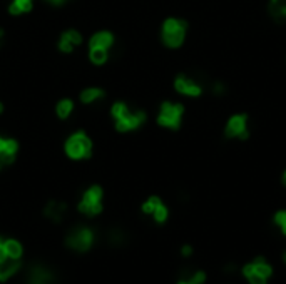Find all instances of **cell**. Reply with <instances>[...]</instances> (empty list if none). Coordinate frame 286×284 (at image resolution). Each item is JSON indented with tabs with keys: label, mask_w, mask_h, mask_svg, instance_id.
<instances>
[{
	"label": "cell",
	"mask_w": 286,
	"mask_h": 284,
	"mask_svg": "<svg viewBox=\"0 0 286 284\" xmlns=\"http://www.w3.org/2000/svg\"><path fill=\"white\" fill-rule=\"evenodd\" d=\"M112 119L116 120V129L119 132H131L139 129L146 122V112L131 111L126 102H116L111 109Z\"/></svg>",
	"instance_id": "1"
},
{
	"label": "cell",
	"mask_w": 286,
	"mask_h": 284,
	"mask_svg": "<svg viewBox=\"0 0 286 284\" xmlns=\"http://www.w3.org/2000/svg\"><path fill=\"white\" fill-rule=\"evenodd\" d=\"M187 36V22L178 17H169L161 27V40L167 49H179Z\"/></svg>",
	"instance_id": "2"
},
{
	"label": "cell",
	"mask_w": 286,
	"mask_h": 284,
	"mask_svg": "<svg viewBox=\"0 0 286 284\" xmlns=\"http://www.w3.org/2000/svg\"><path fill=\"white\" fill-rule=\"evenodd\" d=\"M184 117V106L179 102H171V100H164L159 107L158 114V124L164 129L178 131L183 124Z\"/></svg>",
	"instance_id": "3"
},
{
	"label": "cell",
	"mask_w": 286,
	"mask_h": 284,
	"mask_svg": "<svg viewBox=\"0 0 286 284\" xmlns=\"http://www.w3.org/2000/svg\"><path fill=\"white\" fill-rule=\"evenodd\" d=\"M65 154L74 161L91 157L92 154V141L85 132H76L65 142Z\"/></svg>",
	"instance_id": "4"
},
{
	"label": "cell",
	"mask_w": 286,
	"mask_h": 284,
	"mask_svg": "<svg viewBox=\"0 0 286 284\" xmlns=\"http://www.w3.org/2000/svg\"><path fill=\"white\" fill-rule=\"evenodd\" d=\"M249 117L246 112L233 114L226 120L225 126V137L226 139H238V141H248L249 139Z\"/></svg>",
	"instance_id": "5"
},
{
	"label": "cell",
	"mask_w": 286,
	"mask_h": 284,
	"mask_svg": "<svg viewBox=\"0 0 286 284\" xmlns=\"http://www.w3.org/2000/svg\"><path fill=\"white\" fill-rule=\"evenodd\" d=\"M79 211L89 217H94L102 211V189L99 186H92L84 192L79 204Z\"/></svg>",
	"instance_id": "6"
},
{
	"label": "cell",
	"mask_w": 286,
	"mask_h": 284,
	"mask_svg": "<svg viewBox=\"0 0 286 284\" xmlns=\"http://www.w3.org/2000/svg\"><path fill=\"white\" fill-rule=\"evenodd\" d=\"M94 234L89 227L85 226H77V227L70 229L67 236V244L76 251H87L92 246Z\"/></svg>",
	"instance_id": "7"
},
{
	"label": "cell",
	"mask_w": 286,
	"mask_h": 284,
	"mask_svg": "<svg viewBox=\"0 0 286 284\" xmlns=\"http://www.w3.org/2000/svg\"><path fill=\"white\" fill-rule=\"evenodd\" d=\"M174 91L186 97H201L204 92V87L198 80L187 77L186 74H179L174 79Z\"/></svg>",
	"instance_id": "8"
},
{
	"label": "cell",
	"mask_w": 286,
	"mask_h": 284,
	"mask_svg": "<svg viewBox=\"0 0 286 284\" xmlns=\"http://www.w3.org/2000/svg\"><path fill=\"white\" fill-rule=\"evenodd\" d=\"M19 152V144L15 139L0 137V164L7 166L15 161V155Z\"/></svg>",
	"instance_id": "9"
},
{
	"label": "cell",
	"mask_w": 286,
	"mask_h": 284,
	"mask_svg": "<svg viewBox=\"0 0 286 284\" xmlns=\"http://www.w3.org/2000/svg\"><path fill=\"white\" fill-rule=\"evenodd\" d=\"M81 44H82V36L74 29L65 30V32L61 36V38H59V49H61L64 54H70L77 45H81Z\"/></svg>",
	"instance_id": "10"
},
{
	"label": "cell",
	"mask_w": 286,
	"mask_h": 284,
	"mask_svg": "<svg viewBox=\"0 0 286 284\" xmlns=\"http://www.w3.org/2000/svg\"><path fill=\"white\" fill-rule=\"evenodd\" d=\"M29 284H54V274L44 266H34L29 271Z\"/></svg>",
	"instance_id": "11"
},
{
	"label": "cell",
	"mask_w": 286,
	"mask_h": 284,
	"mask_svg": "<svg viewBox=\"0 0 286 284\" xmlns=\"http://www.w3.org/2000/svg\"><path fill=\"white\" fill-rule=\"evenodd\" d=\"M268 14L276 24H286V0H269Z\"/></svg>",
	"instance_id": "12"
},
{
	"label": "cell",
	"mask_w": 286,
	"mask_h": 284,
	"mask_svg": "<svg viewBox=\"0 0 286 284\" xmlns=\"http://www.w3.org/2000/svg\"><path fill=\"white\" fill-rule=\"evenodd\" d=\"M114 45V36L107 30H101V32H96L91 37V42H89V47H101V49H111Z\"/></svg>",
	"instance_id": "13"
},
{
	"label": "cell",
	"mask_w": 286,
	"mask_h": 284,
	"mask_svg": "<svg viewBox=\"0 0 286 284\" xmlns=\"http://www.w3.org/2000/svg\"><path fill=\"white\" fill-rule=\"evenodd\" d=\"M65 211H67V206L64 204V202H49L45 208V216L49 217V219H52L54 223H59V221H62V217H64Z\"/></svg>",
	"instance_id": "14"
},
{
	"label": "cell",
	"mask_w": 286,
	"mask_h": 284,
	"mask_svg": "<svg viewBox=\"0 0 286 284\" xmlns=\"http://www.w3.org/2000/svg\"><path fill=\"white\" fill-rule=\"evenodd\" d=\"M104 95H105V92L102 91V89L87 87V89H84V91L81 92L79 99H81L82 104H94V102H97V100L104 99Z\"/></svg>",
	"instance_id": "15"
},
{
	"label": "cell",
	"mask_w": 286,
	"mask_h": 284,
	"mask_svg": "<svg viewBox=\"0 0 286 284\" xmlns=\"http://www.w3.org/2000/svg\"><path fill=\"white\" fill-rule=\"evenodd\" d=\"M34 7V0H12L9 5V12L12 15H22L30 12Z\"/></svg>",
	"instance_id": "16"
},
{
	"label": "cell",
	"mask_w": 286,
	"mask_h": 284,
	"mask_svg": "<svg viewBox=\"0 0 286 284\" xmlns=\"http://www.w3.org/2000/svg\"><path fill=\"white\" fill-rule=\"evenodd\" d=\"M251 264H253V271H254V272H258V274L265 276L266 279L271 278V274H273V267H271V264L266 263V259L263 258V256H260V258H256V259L253 261Z\"/></svg>",
	"instance_id": "17"
},
{
	"label": "cell",
	"mask_w": 286,
	"mask_h": 284,
	"mask_svg": "<svg viewBox=\"0 0 286 284\" xmlns=\"http://www.w3.org/2000/svg\"><path fill=\"white\" fill-rule=\"evenodd\" d=\"M89 59L94 65H104L109 59V52L107 49H101V47H89Z\"/></svg>",
	"instance_id": "18"
},
{
	"label": "cell",
	"mask_w": 286,
	"mask_h": 284,
	"mask_svg": "<svg viewBox=\"0 0 286 284\" xmlns=\"http://www.w3.org/2000/svg\"><path fill=\"white\" fill-rule=\"evenodd\" d=\"M72 111H74V102H72L70 99H62V100H59L57 106H56V114H57V117H59V119H62V120L69 119V117H70V114H72Z\"/></svg>",
	"instance_id": "19"
},
{
	"label": "cell",
	"mask_w": 286,
	"mask_h": 284,
	"mask_svg": "<svg viewBox=\"0 0 286 284\" xmlns=\"http://www.w3.org/2000/svg\"><path fill=\"white\" fill-rule=\"evenodd\" d=\"M3 247H5V252L10 259H19L22 256V246L17 241H14V239L7 241V243L3 244Z\"/></svg>",
	"instance_id": "20"
},
{
	"label": "cell",
	"mask_w": 286,
	"mask_h": 284,
	"mask_svg": "<svg viewBox=\"0 0 286 284\" xmlns=\"http://www.w3.org/2000/svg\"><path fill=\"white\" fill-rule=\"evenodd\" d=\"M152 216H154V221H156V223H159V224H163L164 221L167 219V216H169V211H167L166 204H164L163 201H161L159 204L156 206V209L152 211Z\"/></svg>",
	"instance_id": "21"
},
{
	"label": "cell",
	"mask_w": 286,
	"mask_h": 284,
	"mask_svg": "<svg viewBox=\"0 0 286 284\" xmlns=\"http://www.w3.org/2000/svg\"><path fill=\"white\" fill-rule=\"evenodd\" d=\"M273 223H275L278 227L281 229L283 236H286V209H280L278 212H275V217H273Z\"/></svg>",
	"instance_id": "22"
},
{
	"label": "cell",
	"mask_w": 286,
	"mask_h": 284,
	"mask_svg": "<svg viewBox=\"0 0 286 284\" xmlns=\"http://www.w3.org/2000/svg\"><path fill=\"white\" fill-rule=\"evenodd\" d=\"M161 202V197L158 196H151L149 199L143 204V212L144 214H152V211L156 209V206H158Z\"/></svg>",
	"instance_id": "23"
},
{
	"label": "cell",
	"mask_w": 286,
	"mask_h": 284,
	"mask_svg": "<svg viewBox=\"0 0 286 284\" xmlns=\"http://www.w3.org/2000/svg\"><path fill=\"white\" fill-rule=\"evenodd\" d=\"M109 241H111L114 246H121V244H124V241H126V234H124L121 229H114V231L111 232V236H109Z\"/></svg>",
	"instance_id": "24"
},
{
	"label": "cell",
	"mask_w": 286,
	"mask_h": 284,
	"mask_svg": "<svg viewBox=\"0 0 286 284\" xmlns=\"http://www.w3.org/2000/svg\"><path fill=\"white\" fill-rule=\"evenodd\" d=\"M246 279L249 281V284H266V283H268V279H266L265 276L258 274V272H254V271Z\"/></svg>",
	"instance_id": "25"
},
{
	"label": "cell",
	"mask_w": 286,
	"mask_h": 284,
	"mask_svg": "<svg viewBox=\"0 0 286 284\" xmlns=\"http://www.w3.org/2000/svg\"><path fill=\"white\" fill-rule=\"evenodd\" d=\"M187 279L193 281L194 284H203L206 281V274H204V271H196V272H191V276Z\"/></svg>",
	"instance_id": "26"
},
{
	"label": "cell",
	"mask_w": 286,
	"mask_h": 284,
	"mask_svg": "<svg viewBox=\"0 0 286 284\" xmlns=\"http://www.w3.org/2000/svg\"><path fill=\"white\" fill-rule=\"evenodd\" d=\"M213 92H214V95H223V94L226 92L225 84H223V82H214V85H213Z\"/></svg>",
	"instance_id": "27"
},
{
	"label": "cell",
	"mask_w": 286,
	"mask_h": 284,
	"mask_svg": "<svg viewBox=\"0 0 286 284\" xmlns=\"http://www.w3.org/2000/svg\"><path fill=\"white\" fill-rule=\"evenodd\" d=\"M7 252H5V247H3V244H0V263H5L7 261Z\"/></svg>",
	"instance_id": "28"
},
{
	"label": "cell",
	"mask_w": 286,
	"mask_h": 284,
	"mask_svg": "<svg viewBox=\"0 0 286 284\" xmlns=\"http://www.w3.org/2000/svg\"><path fill=\"white\" fill-rule=\"evenodd\" d=\"M181 254H183V256H191V254H193V247L187 246V244H186V246H183Z\"/></svg>",
	"instance_id": "29"
},
{
	"label": "cell",
	"mask_w": 286,
	"mask_h": 284,
	"mask_svg": "<svg viewBox=\"0 0 286 284\" xmlns=\"http://www.w3.org/2000/svg\"><path fill=\"white\" fill-rule=\"evenodd\" d=\"M178 284H194V283L189 281V279H181V281H179Z\"/></svg>",
	"instance_id": "30"
},
{
	"label": "cell",
	"mask_w": 286,
	"mask_h": 284,
	"mask_svg": "<svg viewBox=\"0 0 286 284\" xmlns=\"http://www.w3.org/2000/svg\"><path fill=\"white\" fill-rule=\"evenodd\" d=\"M47 2H50V3H56V5H59V3L65 2V0H47Z\"/></svg>",
	"instance_id": "31"
},
{
	"label": "cell",
	"mask_w": 286,
	"mask_h": 284,
	"mask_svg": "<svg viewBox=\"0 0 286 284\" xmlns=\"http://www.w3.org/2000/svg\"><path fill=\"white\" fill-rule=\"evenodd\" d=\"M281 181H283V184L286 186V169H285V172H283V176H281Z\"/></svg>",
	"instance_id": "32"
},
{
	"label": "cell",
	"mask_w": 286,
	"mask_h": 284,
	"mask_svg": "<svg viewBox=\"0 0 286 284\" xmlns=\"http://www.w3.org/2000/svg\"><path fill=\"white\" fill-rule=\"evenodd\" d=\"M2 38H3V30L0 29V44H2Z\"/></svg>",
	"instance_id": "33"
},
{
	"label": "cell",
	"mask_w": 286,
	"mask_h": 284,
	"mask_svg": "<svg viewBox=\"0 0 286 284\" xmlns=\"http://www.w3.org/2000/svg\"><path fill=\"white\" fill-rule=\"evenodd\" d=\"M283 263H285V264H286V251H285V252H283Z\"/></svg>",
	"instance_id": "34"
},
{
	"label": "cell",
	"mask_w": 286,
	"mask_h": 284,
	"mask_svg": "<svg viewBox=\"0 0 286 284\" xmlns=\"http://www.w3.org/2000/svg\"><path fill=\"white\" fill-rule=\"evenodd\" d=\"M2 111H3V106H2V102H0V114H2Z\"/></svg>",
	"instance_id": "35"
},
{
	"label": "cell",
	"mask_w": 286,
	"mask_h": 284,
	"mask_svg": "<svg viewBox=\"0 0 286 284\" xmlns=\"http://www.w3.org/2000/svg\"><path fill=\"white\" fill-rule=\"evenodd\" d=\"M0 244H2V239H0Z\"/></svg>",
	"instance_id": "36"
}]
</instances>
